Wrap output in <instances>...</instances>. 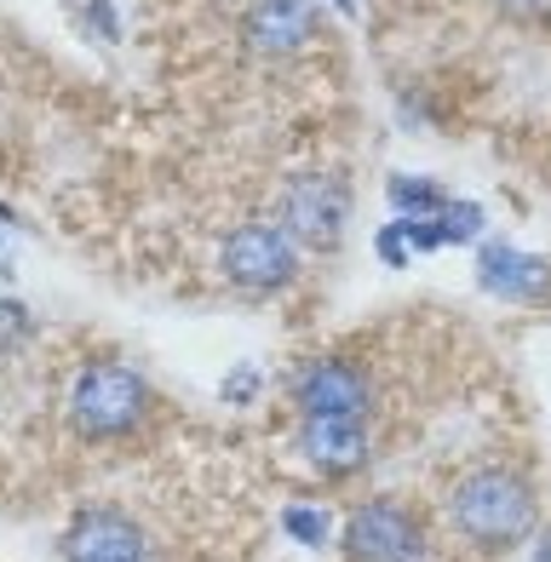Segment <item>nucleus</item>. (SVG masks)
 <instances>
[{
	"label": "nucleus",
	"mask_w": 551,
	"mask_h": 562,
	"mask_svg": "<svg viewBox=\"0 0 551 562\" xmlns=\"http://www.w3.org/2000/svg\"><path fill=\"white\" fill-rule=\"evenodd\" d=\"M535 488L529 476L511 471V465H477L454 482V494H448V522L465 546L477 551H511L535 533Z\"/></svg>",
	"instance_id": "1"
},
{
	"label": "nucleus",
	"mask_w": 551,
	"mask_h": 562,
	"mask_svg": "<svg viewBox=\"0 0 551 562\" xmlns=\"http://www.w3.org/2000/svg\"><path fill=\"white\" fill-rule=\"evenodd\" d=\"M69 425L81 442H127L144 430L156 391L133 362H87L69 385Z\"/></svg>",
	"instance_id": "2"
},
{
	"label": "nucleus",
	"mask_w": 551,
	"mask_h": 562,
	"mask_svg": "<svg viewBox=\"0 0 551 562\" xmlns=\"http://www.w3.org/2000/svg\"><path fill=\"white\" fill-rule=\"evenodd\" d=\"M218 276L241 299H276L305 276V247L276 218H247L218 241Z\"/></svg>",
	"instance_id": "3"
},
{
	"label": "nucleus",
	"mask_w": 551,
	"mask_h": 562,
	"mask_svg": "<svg viewBox=\"0 0 551 562\" xmlns=\"http://www.w3.org/2000/svg\"><path fill=\"white\" fill-rule=\"evenodd\" d=\"M350 218H357V190L334 167L293 172L282 184V195H276V224L305 252H339L350 236Z\"/></svg>",
	"instance_id": "4"
},
{
	"label": "nucleus",
	"mask_w": 551,
	"mask_h": 562,
	"mask_svg": "<svg viewBox=\"0 0 551 562\" xmlns=\"http://www.w3.org/2000/svg\"><path fill=\"white\" fill-rule=\"evenodd\" d=\"M288 402L299 419H357L373 407V373L357 356H305L288 373Z\"/></svg>",
	"instance_id": "5"
},
{
	"label": "nucleus",
	"mask_w": 551,
	"mask_h": 562,
	"mask_svg": "<svg viewBox=\"0 0 551 562\" xmlns=\"http://www.w3.org/2000/svg\"><path fill=\"white\" fill-rule=\"evenodd\" d=\"M241 53L259 64H293L322 41V0H241Z\"/></svg>",
	"instance_id": "6"
},
{
	"label": "nucleus",
	"mask_w": 551,
	"mask_h": 562,
	"mask_svg": "<svg viewBox=\"0 0 551 562\" xmlns=\"http://www.w3.org/2000/svg\"><path fill=\"white\" fill-rule=\"evenodd\" d=\"M339 546L350 562H419L425 557V522L403 499H368L345 517Z\"/></svg>",
	"instance_id": "7"
},
{
	"label": "nucleus",
	"mask_w": 551,
	"mask_h": 562,
	"mask_svg": "<svg viewBox=\"0 0 551 562\" xmlns=\"http://www.w3.org/2000/svg\"><path fill=\"white\" fill-rule=\"evenodd\" d=\"M477 288L499 304H522V311H535V304L551 299V259L546 252H529L517 241H499V236H483L477 241Z\"/></svg>",
	"instance_id": "8"
},
{
	"label": "nucleus",
	"mask_w": 551,
	"mask_h": 562,
	"mask_svg": "<svg viewBox=\"0 0 551 562\" xmlns=\"http://www.w3.org/2000/svg\"><path fill=\"white\" fill-rule=\"evenodd\" d=\"M64 562H149V540L127 510L92 505L64 528Z\"/></svg>",
	"instance_id": "9"
},
{
	"label": "nucleus",
	"mask_w": 551,
	"mask_h": 562,
	"mask_svg": "<svg viewBox=\"0 0 551 562\" xmlns=\"http://www.w3.org/2000/svg\"><path fill=\"white\" fill-rule=\"evenodd\" d=\"M293 448L305 453V465L328 482L357 476L368 459H373V437H368V414L357 419H299V437Z\"/></svg>",
	"instance_id": "10"
},
{
	"label": "nucleus",
	"mask_w": 551,
	"mask_h": 562,
	"mask_svg": "<svg viewBox=\"0 0 551 562\" xmlns=\"http://www.w3.org/2000/svg\"><path fill=\"white\" fill-rule=\"evenodd\" d=\"M385 201H391V218H437L448 207V190L431 172H391Z\"/></svg>",
	"instance_id": "11"
},
{
	"label": "nucleus",
	"mask_w": 551,
	"mask_h": 562,
	"mask_svg": "<svg viewBox=\"0 0 551 562\" xmlns=\"http://www.w3.org/2000/svg\"><path fill=\"white\" fill-rule=\"evenodd\" d=\"M35 339H41L35 304L18 299V293H0V362H12V356H23V350H35Z\"/></svg>",
	"instance_id": "12"
},
{
	"label": "nucleus",
	"mask_w": 551,
	"mask_h": 562,
	"mask_svg": "<svg viewBox=\"0 0 551 562\" xmlns=\"http://www.w3.org/2000/svg\"><path fill=\"white\" fill-rule=\"evenodd\" d=\"M437 224H442L448 247H477L488 236V207H483V201H471V195H448V207L437 213Z\"/></svg>",
	"instance_id": "13"
},
{
	"label": "nucleus",
	"mask_w": 551,
	"mask_h": 562,
	"mask_svg": "<svg viewBox=\"0 0 551 562\" xmlns=\"http://www.w3.org/2000/svg\"><path fill=\"white\" fill-rule=\"evenodd\" d=\"M75 23H81V35L98 41V46H121L127 41V18H121L115 0H75Z\"/></svg>",
	"instance_id": "14"
},
{
	"label": "nucleus",
	"mask_w": 551,
	"mask_h": 562,
	"mask_svg": "<svg viewBox=\"0 0 551 562\" xmlns=\"http://www.w3.org/2000/svg\"><path fill=\"white\" fill-rule=\"evenodd\" d=\"M282 533L293 546H305V551H322V546H334V517L322 505H288L282 510Z\"/></svg>",
	"instance_id": "15"
},
{
	"label": "nucleus",
	"mask_w": 551,
	"mask_h": 562,
	"mask_svg": "<svg viewBox=\"0 0 551 562\" xmlns=\"http://www.w3.org/2000/svg\"><path fill=\"white\" fill-rule=\"evenodd\" d=\"M259 391H265V373H259L254 362H236L230 373L218 379V402H224V407H254Z\"/></svg>",
	"instance_id": "16"
},
{
	"label": "nucleus",
	"mask_w": 551,
	"mask_h": 562,
	"mask_svg": "<svg viewBox=\"0 0 551 562\" xmlns=\"http://www.w3.org/2000/svg\"><path fill=\"white\" fill-rule=\"evenodd\" d=\"M18 236H35V224H23V213L0 201V281H18Z\"/></svg>",
	"instance_id": "17"
},
{
	"label": "nucleus",
	"mask_w": 551,
	"mask_h": 562,
	"mask_svg": "<svg viewBox=\"0 0 551 562\" xmlns=\"http://www.w3.org/2000/svg\"><path fill=\"white\" fill-rule=\"evenodd\" d=\"M396 121H403L408 133H431V126H437L431 92H425V87H403V92H396Z\"/></svg>",
	"instance_id": "18"
},
{
	"label": "nucleus",
	"mask_w": 551,
	"mask_h": 562,
	"mask_svg": "<svg viewBox=\"0 0 551 562\" xmlns=\"http://www.w3.org/2000/svg\"><path fill=\"white\" fill-rule=\"evenodd\" d=\"M373 252H380L385 270H408L414 265V247H408V236H403V224H396V218L373 229Z\"/></svg>",
	"instance_id": "19"
},
{
	"label": "nucleus",
	"mask_w": 551,
	"mask_h": 562,
	"mask_svg": "<svg viewBox=\"0 0 551 562\" xmlns=\"http://www.w3.org/2000/svg\"><path fill=\"white\" fill-rule=\"evenodd\" d=\"M488 7L499 12V18H511V23H551V0H488Z\"/></svg>",
	"instance_id": "20"
},
{
	"label": "nucleus",
	"mask_w": 551,
	"mask_h": 562,
	"mask_svg": "<svg viewBox=\"0 0 551 562\" xmlns=\"http://www.w3.org/2000/svg\"><path fill=\"white\" fill-rule=\"evenodd\" d=\"M322 7H328V12H339L345 23H357V18H362V0H322Z\"/></svg>",
	"instance_id": "21"
},
{
	"label": "nucleus",
	"mask_w": 551,
	"mask_h": 562,
	"mask_svg": "<svg viewBox=\"0 0 551 562\" xmlns=\"http://www.w3.org/2000/svg\"><path fill=\"white\" fill-rule=\"evenodd\" d=\"M535 562H551V540H540V551H535Z\"/></svg>",
	"instance_id": "22"
},
{
	"label": "nucleus",
	"mask_w": 551,
	"mask_h": 562,
	"mask_svg": "<svg viewBox=\"0 0 551 562\" xmlns=\"http://www.w3.org/2000/svg\"><path fill=\"white\" fill-rule=\"evenodd\" d=\"M58 7H64V12H75V0H58Z\"/></svg>",
	"instance_id": "23"
}]
</instances>
